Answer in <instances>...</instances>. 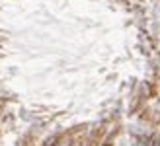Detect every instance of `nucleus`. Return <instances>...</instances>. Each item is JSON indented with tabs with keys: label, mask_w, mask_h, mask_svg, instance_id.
<instances>
[]
</instances>
